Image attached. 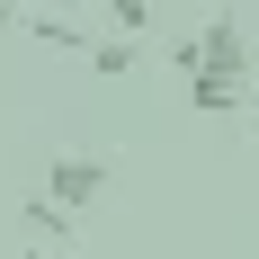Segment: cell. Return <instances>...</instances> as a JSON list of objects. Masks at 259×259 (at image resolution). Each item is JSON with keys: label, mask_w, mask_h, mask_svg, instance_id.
Returning a JSON list of instances; mask_svg holds the SVG:
<instances>
[{"label": "cell", "mask_w": 259, "mask_h": 259, "mask_svg": "<svg viewBox=\"0 0 259 259\" xmlns=\"http://www.w3.org/2000/svg\"><path fill=\"white\" fill-rule=\"evenodd\" d=\"M0 27H18V9H9V0H0Z\"/></svg>", "instance_id": "8"}, {"label": "cell", "mask_w": 259, "mask_h": 259, "mask_svg": "<svg viewBox=\"0 0 259 259\" xmlns=\"http://www.w3.org/2000/svg\"><path fill=\"white\" fill-rule=\"evenodd\" d=\"M197 80H224V90H250L259 63H250V18L241 9H214L197 27Z\"/></svg>", "instance_id": "1"}, {"label": "cell", "mask_w": 259, "mask_h": 259, "mask_svg": "<svg viewBox=\"0 0 259 259\" xmlns=\"http://www.w3.org/2000/svg\"><path fill=\"white\" fill-rule=\"evenodd\" d=\"M241 116H250V134H259V80H250V107H241Z\"/></svg>", "instance_id": "7"}, {"label": "cell", "mask_w": 259, "mask_h": 259, "mask_svg": "<svg viewBox=\"0 0 259 259\" xmlns=\"http://www.w3.org/2000/svg\"><path fill=\"white\" fill-rule=\"evenodd\" d=\"M107 18H116V36H125V45H134V36L152 27V0H107Z\"/></svg>", "instance_id": "5"}, {"label": "cell", "mask_w": 259, "mask_h": 259, "mask_svg": "<svg viewBox=\"0 0 259 259\" xmlns=\"http://www.w3.org/2000/svg\"><path fill=\"white\" fill-rule=\"evenodd\" d=\"M188 99L206 107V116H233V107H250V90H224V80H188Z\"/></svg>", "instance_id": "4"}, {"label": "cell", "mask_w": 259, "mask_h": 259, "mask_svg": "<svg viewBox=\"0 0 259 259\" xmlns=\"http://www.w3.org/2000/svg\"><path fill=\"white\" fill-rule=\"evenodd\" d=\"M125 63H134L125 36H90V72H125Z\"/></svg>", "instance_id": "6"}, {"label": "cell", "mask_w": 259, "mask_h": 259, "mask_svg": "<svg viewBox=\"0 0 259 259\" xmlns=\"http://www.w3.org/2000/svg\"><path fill=\"white\" fill-rule=\"evenodd\" d=\"M45 197H54L63 214L99 206V197H107V152H54V170H45Z\"/></svg>", "instance_id": "2"}, {"label": "cell", "mask_w": 259, "mask_h": 259, "mask_svg": "<svg viewBox=\"0 0 259 259\" xmlns=\"http://www.w3.org/2000/svg\"><path fill=\"white\" fill-rule=\"evenodd\" d=\"M27 233H36V250H54V241L72 233V214L54 206V197H36V206H27Z\"/></svg>", "instance_id": "3"}, {"label": "cell", "mask_w": 259, "mask_h": 259, "mask_svg": "<svg viewBox=\"0 0 259 259\" xmlns=\"http://www.w3.org/2000/svg\"><path fill=\"white\" fill-rule=\"evenodd\" d=\"M27 259H63V250H36V241H27Z\"/></svg>", "instance_id": "9"}]
</instances>
